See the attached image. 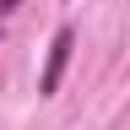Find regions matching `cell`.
Wrapping results in <instances>:
<instances>
[{
    "mask_svg": "<svg viewBox=\"0 0 130 130\" xmlns=\"http://www.w3.org/2000/svg\"><path fill=\"white\" fill-rule=\"evenodd\" d=\"M71 49H76V27H60L54 38H49V60H43V76H38L43 98L60 92V76H65V65H71Z\"/></svg>",
    "mask_w": 130,
    "mask_h": 130,
    "instance_id": "obj_1",
    "label": "cell"
},
{
    "mask_svg": "<svg viewBox=\"0 0 130 130\" xmlns=\"http://www.w3.org/2000/svg\"><path fill=\"white\" fill-rule=\"evenodd\" d=\"M11 11H16V0H0V22H6V16H11Z\"/></svg>",
    "mask_w": 130,
    "mask_h": 130,
    "instance_id": "obj_2",
    "label": "cell"
}]
</instances>
